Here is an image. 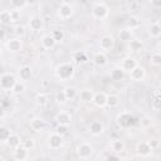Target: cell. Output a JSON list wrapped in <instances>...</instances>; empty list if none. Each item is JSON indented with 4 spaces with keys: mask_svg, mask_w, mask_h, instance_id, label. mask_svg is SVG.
Segmentation results:
<instances>
[{
    "mask_svg": "<svg viewBox=\"0 0 161 161\" xmlns=\"http://www.w3.org/2000/svg\"><path fill=\"white\" fill-rule=\"evenodd\" d=\"M28 26H29V29H30L31 31H40V30H43V28H44V20H43V18H42L40 15L34 14V15H31V16L29 18V20H28Z\"/></svg>",
    "mask_w": 161,
    "mask_h": 161,
    "instance_id": "8",
    "label": "cell"
},
{
    "mask_svg": "<svg viewBox=\"0 0 161 161\" xmlns=\"http://www.w3.org/2000/svg\"><path fill=\"white\" fill-rule=\"evenodd\" d=\"M10 11H11V23H16V21H19L20 18H21L20 10H18V9H13V10H10Z\"/></svg>",
    "mask_w": 161,
    "mask_h": 161,
    "instance_id": "45",
    "label": "cell"
},
{
    "mask_svg": "<svg viewBox=\"0 0 161 161\" xmlns=\"http://www.w3.org/2000/svg\"><path fill=\"white\" fill-rule=\"evenodd\" d=\"M75 152L80 160H88L93 155V146L87 141H82L80 143H78Z\"/></svg>",
    "mask_w": 161,
    "mask_h": 161,
    "instance_id": "4",
    "label": "cell"
},
{
    "mask_svg": "<svg viewBox=\"0 0 161 161\" xmlns=\"http://www.w3.org/2000/svg\"><path fill=\"white\" fill-rule=\"evenodd\" d=\"M153 148L151 147L148 141H140L136 145V153L140 157H148L152 153Z\"/></svg>",
    "mask_w": 161,
    "mask_h": 161,
    "instance_id": "9",
    "label": "cell"
},
{
    "mask_svg": "<svg viewBox=\"0 0 161 161\" xmlns=\"http://www.w3.org/2000/svg\"><path fill=\"white\" fill-rule=\"evenodd\" d=\"M148 34L151 38L153 39H158L161 36V25L158 21H155L150 25V29H148Z\"/></svg>",
    "mask_w": 161,
    "mask_h": 161,
    "instance_id": "27",
    "label": "cell"
},
{
    "mask_svg": "<svg viewBox=\"0 0 161 161\" xmlns=\"http://www.w3.org/2000/svg\"><path fill=\"white\" fill-rule=\"evenodd\" d=\"M117 36H118V39L121 40V42H123V43H130L132 39H133V31H132V29H130V28H123V29H121L119 31H118V34H117Z\"/></svg>",
    "mask_w": 161,
    "mask_h": 161,
    "instance_id": "22",
    "label": "cell"
},
{
    "mask_svg": "<svg viewBox=\"0 0 161 161\" xmlns=\"http://www.w3.org/2000/svg\"><path fill=\"white\" fill-rule=\"evenodd\" d=\"M130 43H131V47H135V49H136V50H138V49H140V47H141L140 42H137V40H133V39H132Z\"/></svg>",
    "mask_w": 161,
    "mask_h": 161,
    "instance_id": "47",
    "label": "cell"
},
{
    "mask_svg": "<svg viewBox=\"0 0 161 161\" xmlns=\"http://www.w3.org/2000/svg\"><path fill=\"white\" fill-rule=\"evenodd\" d=\"M54 99L57 101V103H60V104H63V103H65V102H67V97H65V94H64L63 89H62V91H58V92L55 93Z\"/></svg>",
    "mask_w": 161,
    "mask_h": 161,
    "instance_id": "43",
    "label": "cell"
},
{
    "mask_svg": "<svg viewBox=\"0 0 161 161\" xmlns=\"http://www.w3.org/2000/svg\"><path fill=\"white\" fill-rule=\"evenodd\" d=\"M11 23V11L1 10L0 11V24H10Z\"/></svg>",
    "mask_w": 161,
    "mask_h": 161,
    "instance_id": "34",
    "label": "cell"
},
{
    "mask_svg": "<svg viewBox=\"0 0 161 161\" xmlns=\"http://www.w3.org/2000/svg\"><path fill=\"white\" fill-rule=\"evenodd\" d=\"M54 73H55V77L60 79V82H67L74 77L75 68L72 62H63L55 67Z\"/></svg>",
    "mask_w": 161,
    "mask_h": 161,
    "instance_id": "1",
    "label": "cell"
},
{
    "mask_svg": "<svg viewBox=\"0 0 161 161\" xmlns=\"http://www.w3.org/2000/svg\"><path fill=\"white\" fill-rule=\"evenodd\" d=\"M63 145H64V138H63V136L59 135V133H57L55 131L50 132V135H49V137H48V147H49L50 150L57 151V150L62 148Z\"/></svg>",
    "mask_w": 161,
    "mask_h": 161,
    "instance_id": "7",
    "label": "cell"
},
{
    "mask_svg": "<svg viewBox=\"0 0 161 161\" xmlns=\"http://www.w3.org/2000/svg\"><path fill=\"white\" fill-rule=\"evenodd\" d=\"M11 133V130L4 125H0V143H5L8 137L10 136Z\"/></svg>",
    "mask_w": 161,
    "mask_h": 161,
    "instance_id": "31",
    "label": "cell"
},
{
    "mask_svg": "<svg viewBox=\"0 0 161 161\" xmlns=\"http://www.w3.org/2000/svg\"><path fill=\"white\" fill-rule=\"evenodd\" d=\"M55 1H57V3H59V4H62V3H64L65 0H55Z\"/></svg>",
    "mask_w": 161,
    "mask_h": 161,
    "instance_id": "53",
    "label": "cell"
},
{
    "mask_svg": "<svg viewBox=\"0 0 161 161\" xmlns=\"http://www.w3.org/2000/svg\"><path fill=\"white\" fill-rule=\"evenodd\" d=\"M152 125H153V121H152V118H151L150 116H143V117H141V119H140V127H141L142 130H148Z\"/></svg>",
    "mask_w": 161,
    "mask_h": 161,
    "instance_id": "33",
    "label": "cell"
},
{
    "mask_svg": "<svg viewBox=\"0 0 161 161\" xmlns=\"http://www.w3.org/2000/svg\"><path fill=\"white\" fill-rule=\"evenodd\" d=\"M114 43H116V40L112 35H103L99 39V49L104 53L111 52L114 48Z\"/></svg>",
    "mask_w": 161,
    "mask_h": 161,
    "instance_id": "11",
    "label": "cell"
},
{
    "mask_svg": "<svg viewBox=\"0 0 161 161\" xmlns=\"http://www.w3.org/2000/svg\"><path fill=\"white\" fill-rule=\"evenodd\" d=\"M1 55H3V49L0 48V58H1Z\"/></svg>",
    "mask_w": 161,
    "mask_h": 161,
    "instance_id": "54",
    "label": "cell"
},
{
    "mask_svg": "<svg viewBox=\"0 0 161 161\" xmlns=\"http://www.w3.org/2000/svg\"><path fill=\"white\" fill-rule=\"evenodd\" d=\"M136 122H137V119H136L135 114L131 112H121L116 117V123L121 128H130V127L135 126Z\"/></svg>",
    "mask_w": 161,
    "mask_h": 161,
    "instance_id": "2",
    "label": "cell"
},
{
    "mask_svg": "<svg viewBox=\"0 0 161 161\" xmlns=\"http://www.w3.org/2000/svg\"><path fill=\"white\" fill-rule=\"evenodd\" d=\"M5 38H6V31L3 28H0V40H4Z\"/></svg>",
    "mask_w": 161,
    "mask_h": 161,
    "instance_id": "49",
    "label": "cell"
},
{
    "mask_svg": "<svg viewBox=\"0 0 161 161\" xmlns=\"http://www.w3.org/2000/svg\"><path fill=\"white\" fill-rule=\"evenodd\" d=\"M88 55H87V53L86 52H82V50H79V52H75L74 54H73V62H74V64H78V65H82V64H86L87 62H88Z\"/></svg>",
    "mask_w": 161,
    "mask_h": 161,
    "instance_id": "26",
    "label": "cell"
},
{
    "mask_svg": "<svg viewBox=\"0 0 161 161\" xmlns=\"http://www.w3.org/2000/svg\"><path fill=\"white\" fill-rule=\"evenodd\" d=\"M48 96L45 94V93H43V92H39V93H36L35 94V103L36 104H39V106H45L47 103H48Z\"/></svg>",
    "mask_w": 161,
    "mask_h": 161,
    "instance_id": "35",
    "label": "cell"
},
{
    "mask_svg": "<svg viewBox=\"0 0 161 161\" xmlns=\"http://www.w3.org/2000/svg\"><path fill=\"white\" fill-rule=\"evenodd\" d=\"M18 77H19V80L29 82L31 79V77H33V69H31V67L28 65V64L21 65L18 69Z\"/></svg>",
    "mask_w": 161,
    "mask_h": 161,
    "instance_id": "14",
    "label": "cell"
},
{
    "mask_svg": "<svg viewBox=\"0 0 161 161\" xmlns=\"http://www.w3.org/2000/svg\"><path fill=\"white\" fill-rule=\"evenodd\" d=\"M21 146L24 148H26L28 151H31L35 147V140L34 138H26V140L21 141Z\"/></svg>",
    "mask_w": 161,
    "mask_h": 161,
    "instance_id": "41",
    "label": "cell"
},
{
    "mask_svg": "<svg viewBox=\"0 0 161 161\" xmlns=\"http://www.w3.org/2000/svg\"><path fill=\"white\" fill-rule=\"evenodd\" d=\"M5 48L10 53H18V52H20L23 49V40L20 38H18V36L10 38V39H8L5 42Z\"/></svg>",
    "mask_w": 161,
    "mask_h": 161,
    "instance_id": "10",
    "label": "cell"
},
{
    "mask_svg": "<svg viewBox=\"0 0 161 161\" xmlns=\"http://www.w3.org/2000/svg\"><path fill=\"white\" fill-rule=\"evenodd\" d=\"M24 91H25V82H23V80H16L10 92H11L13 94H20V93H23Z\"/></svg>",
    "mask_w": 161,
    "mask_h": 161,
    "instance_id": "32",
    "label": "cell"
},
{
    "mask_svg": "<svg viewBox=\"0 0 161 161\" xmlns=\"http://www.w3.org/2000/svg\"><path fill=\"white\" fill-rule=\"evenodd\" d=\"M160 99H161L160 98V92L156 91L155 92V96H153V98L151 101V108L153 111H160V104H161V101Z\"/></svg>",
    "mask_w": 161,
    "mask_h": 161,
    "instance_id": "36",
    "label": "cell"
},
{
    "mask_svg": "<svg viewBox=\"0 0 161 161\" xmlns=\"http://www.w3.org/2000/svg\"><path fill=\"white\" fill-rule=\"evenodd\" d=\"M40 44H42V47H43L44 49L49 50V49H53V48L57 45V42H55V39H54L50 34H44V35H42V38H40Z\"/></svg>",
    "mask_w": 161,
    "mask_h": 161,
    "instance_id": "21",
    "label": "cell"
},
{
    "mask_svg": "<svg viewBox=\"0 0 161 161\" xmlns=\"http://www.w3.org/2000/svg\"><path fill=\"white\" fill-rule=\"evenodd\" d=\"M91 14H92V16H93L94 19H97V20H103V19H106V18L108 16L109 9H108V6H107L106 4H103V3H97V4H94V5L92 6Z\"/></svg>",
    "mask_w": 161,
    "mask_h": 161,
    "instance_id": "3",
    "label": "cell"
},
{
    "mask_svg": "<svg viewBox=\"0 0 161 161\" xmlns=\"http://www.w3.org/2000/svg\"><path fill=\"white\" fill-rule=\"evenodd\" d=\"M88 132L92 135V136H101L103 132H104V123L102 121H98V119H94L92 121L89 125H88Z\"/></svg>",
    "mask_w": 161,
    "mask_h": 161,
    "instance_id": "13",
    "label": "cell"
},
{
    "mask_svg": "<svg viewBox=\"0 0 161 161\" xmlns=\"http://www.w3.org/2000/svg\"><path fill=\"white\" fill-rule=\"evenodd\" d=\"M93 94H94V92H93L92 89H89V88H83V89L78 93L79 101L83 102V103H91V102H92V98H93Z\"/></svg>",
    "mask_w": 161,
    "mask_h": 161,
    "instance_id": "25",
    "label": "cell"
},
{
    "mask_svg": "<svg viewBox=\"0 0 161 161\" xmlns=\"http://www.w3.org/2000/svg\"><path fill=\"white\" fill-rule=\"evenodd\" d=\"M121 103V98L117 94H107V102H106V107L109 108H117Z\"/></svg>",
    "mask_w": 161,
    "mask_h": 161,
    "instance_id": "29",
    "label": "cell"
},
{
    "mask_svg": "<svg viewBox=\"0 0 161 161\" xmlns=\"http://www.w3.org/2000/svg\"><path fill=\"white\" fill-rule=\"evenodd\" d=\"M106 102H107V93L104 92H97L93 94L92 98V103L98 107V108H104L106 107Z\"/></svg>",
    "mask_w": 161,
    "mask_h": 161,
    "instance_id": "19",
    "label": "cell"
},
{
    "mask_svg": "<svg viewBox=\"0 0 161 161\" xmlns=\"http://www.w3.org/2000/svg\"><path fill=\"white\" fill-rule=\"evenodd\" d=\"M125 148H126V145H125V142H123L122 140H119V138L113 140V141L111 142V150H112V152H114V153H122V152L125 151Z\"/></svg>",
    "mask_w": 161,
    "mask_h": 161,
    "instance_id": "28",
    "label": "cell"
},
{
    "mask_svg": "<svg viewBox=\"0 0 161 161\" xmlns=\"http://www.w3.org/2000/svg\"><path fill=\"white\" fill-rule=\"evenodd\" d=\"M92 62H93V64L97 65V67H104V65H107V63H108L107 54H106L104 52H102V50H98V52H96V53L93 54Z\"/></svg>",
    "mask_w": 161,
    "mask_h": 161,
    "instance_id": "18",
    "label": "cell"
},
{
    "mask_svg": "<svg viewBox=\"0 0 161 161\" xmlns=\"http://www.w3.org/2000/svg\"><path fill=\"white\" fill-rule=\"evenodd\" d=\"M48 127V123L44 118H40V117H34L30 119V128L34 131V132H42L44 131L45 128Z\"/></svg>",
    "mask_w": 161,
    "mask_h": 161,
    "instance_id": "15",
    "label": "cell"
},
{
    "mask_svg": "<svg viewBox=\"0 0 161 161\" xmlns=\"http://www.w3.org/2000/svg\"><path fill=\"white\" fill-rule=\"evenodd\" d=\"M16 78L10 72H4L0 75V89L1 91H11L13 86L15 84Z\"/></svg>",
    "mask_w": 161,
    "mask_h": 161,
    "instance_id": "6",
    "label": "cell"
},
{
    "mask_svg": "<svg viewBox=\"0 0 161 161\" xmlns=\"http://www.w3.org/2000/svg\"><path fill=\"white\" fill-rule=\"evenodd\" d=\"M54 119H55L57 123L70 126V123H72V121H73V117H72L70 112H68V111H59V112L55 114Z\"/></svg>",
    "mask_w": 161,
    "mask_h": 161,
    "instance_id": "16",
    "label": "cell"
},
{
    "mask_svg": "<svg viewBox=\"0 0 161 161\" xmlns=\"http://www.w3.org/2000/svg\"><path fill=\"white\" fill-rule=\"evenodd\" d=\"M5 145L9 147V148H15V147H18V146H20L21 145V138H20V136L18 135V133H14V132H11L10 133V136L8 137V140H6V142H5Z\"/></svg>",
    "mask_w": 161,
    "mask_h": 161,
    "instance_id": "23",
    "label": "cell"
},
{
    "mask_svg": "<svg viewBox=\"0 0 161 161\" xmlns=\"http://www.w3.org/2000/svg\"><path fill=\"white\" fill-rule=\"evenodd\" d=\"M73 13H74V8L73 5H70L69 3H62L59 4L58 9H57V15L60 20H68L73 16Z\"/></svg>",
    "mask_w": 161,
    "mask_h": 161,
    "instance_id": "5",
    "label": "cell"
},
{
    "mask_svg": "<svg viewBox=\"0 0 161 161\" xmlns=\"http://www.w3.org/2000/svg\"><path fill=\"white\" fill-rule=\"evenodd\" d=\"M138 64V62H137V59L135 58V57H131V55H127V57H125L123 59H122V62H121V68L126 72V73H128L130 70H132L136 65Z\"/></svg>",
    "mask_w": 161,
    "mask_h": 161,
    "instance_id": "17",
    "label": "cell"
},
{
    "mask_svg": "<svg viewBox=\"0 0 161 161\" xmlns=\"http://www.w3.org/2000/svg\"><path fill=\"white\" fill-rule=\"evenodd\" d=\"M150 64L153 67H160L161 65V54L158 52H155L150 57Z\"/></svg>",
    "mask_w": 161,
    "mask_h": 161,
    "instance_id": "38",
    "label": "cell"
},
{
    "mask_svg": "<svg viewBox=\"0 0 161 161\" xmlns=\"http://www.w3.org/2000/svg\"><path fill=\"white\" fill-rule=\"evenodd\" d=\"M150 3H151V5H152L153 8H156V9H158V8L161 6V0H150Z\"/></svg>",
    "mask_w": 161,
    "mask_h": 161,
    "instance_id": "46",
    "label": "cell"
},
{
    "mask_svg": "<svg viewBox=\"0 0 161 161\" xmlns=\"http://www.w3.org/2000/svg\"><path fill=\"white\" fill-rule=\"evenodd\" d=\"M140 25V20L137 19V18H135V16H131L130 19H128V21H127V28H130V29H135V28H137Z\"/></svg>",
    "mask_w": 161,
    "mask_h": 161,
    "instance_id": "44",
    "label": "cell"
},
{
    "mask_svg": "<svg viewBox=\"0 0 161 161\" xmlns=\"http://www.w3.org/2000/svg\"><path fill=\"white\" fill-rule=\"evenodd\" d=\"M5 117V108L3 107V104H0V119H3Z\"/></svg>",
    "mask_w": 161,
    "mask_h": 161,
    "instance_id": "50",
    "label": "cell"
},
{
    "mask_svg": "<svg viewBox=\"0 0 161 161\" xmlns=\"http://www.w3.org/2000/svg\"><path fill=\"white\" fill-rule=\"evenodd\" d=\"M111 79L114 80V82H121L125 79L126 77V72L121 68V67H114L112 70H111Z\"/></svg>",
    "mask_w": 161,
    "mask_h": 161,
    "instance_id": "24",
    "label": "cell"
},
{
    "mask_svg": "<svg viewBox=\"0 0 161 161\" xmlns=\"http://www.w3.org/2000/svg\"><path fill=\"white\" fill-rule=\"evenodd\" d=\"M14 33H15V35L18 36V38H24V35L26 34V28L24 26V25H16L15 28H14Z\"/></svg>",
    "mask_w": 161,
    "mask_h": 161,
    "instance_id": "42",
    "label": "cell"
},
{
    "mask_svg": "<svg viewBox=\"0 0 161 161\" xmlns=\"http://www.w3.org/2000/svg\"><path fill=\"white\" fill-rule=\"evenodd\" d=\"M29 157V151L26 148H24L21 145L13 148V158L16 161H24Z\"/></svg>",
    "mask_w": 161,
    "mask_h": 161,
    "instance_id": "20",
    "label": "cell"
},
{
    "mask_svg": "<svg viewBox=\"0 0 161 161\" xmlns=\"http://www.w3.org/2000/svg\"><path fill=\"white\" fill-rule=\"evenodd\" d=\"M50 35L55 39L57 43H58V42H62V40L64 39V31H63L62 29H54V30H52Z\"/></svg>",
    "mask_w": 161,
    "mask_h": 161,
    "instance_id": "39",
    "label": "cell"
},
{
    "mask_svg": "<svg viewBox=\"0 0 161 161\" xmlns=\"http://www.w3.org/2000/svg\"><path fill=\"white\" fill-rule=\"evenodd\" d=\"M107 158H108V160H118V158H119V156H113V155H109V156H107Z\"/></svg>",
    "mask_w": 161,
    "mask_h": 161,
    "instance_id": "51",
    "label": "cell"
},
{
    "mask_svg": "<svg viewBox=\"0 0 161 161\" xmlns=\"http://www.w3.org/2000/svg\"><path fill=\"white\" fill-rule=\"evenodd\" d=\"M63 92H64V94H65V97H67V101H72V99H74V98L78 96V91H77V88L73 87V86H67V87H64V88H63Z\"/></svg>",
    "mask_w": 161,
    "mask_h": 161,
    "instance_id": "30",
    "label": "cell"
},
{
    "mask_svg": "<svg viewBox=\"0 0 161 161\" xmlns=\"http://www.w3.org/2000/svg\"><path fill=\"white\" fill-rule=\"evenodd\" d=\"M150 142V145H151V147L155 150V148H157L158 147V145H160V142L157 141V140H151V141H148Z\"/></svg>",
    "mask_w": 161,
    "mask_h": 161,
    "instance_id": "48",
    "label": "cell"
},
{
    "mask_svg": "<svg viewBox=\"0 0 161 161\" xmlns=\"http://www.w3.org/2000/svg\"><path fill=\"white\" fill-rule=\"evenodd\" d=\"M128 74H130V78L133 82H142L146 78V69L142 65L137 64L132 70L128 72Z\"/></svg>",
    "mask_w": 161,
    "mask_h": 161,
    "instance_id": "12",
    "label": "cell"
},
{
    "mask_svg": "<svg viewBox=\"0 0 161 161\" xmlns=\"http://www.w3.org/2000/svg\"><path fill=\"white\" fill-rule=\"evenodd\" d=\"M55 132L59 133V135H62V136L64 137V136L68 135V132H69V126H68V125H60V123H57Z\"/></svg>",
    "mask_w": 161,
    "mask_h": 161,
    "instance_id": "40",
    "label": "cell"
},
{
    "mask_svg": "<svg viewBox=\"0 0 161 161\" xmlns=\"http://www.w3.org/2000/svg\"><path fill=\"white\" fill-rule=\"evenodd\" d=\"M3 101H4V94L3 91H0V104H3Z\"/></svg>",
    "mask_w": 161,
    "mask_h": 161,
    "instance_id": "52",
    "label": "cell"
},
{
    "mask_svg": "<svg viewBox=\"0 0 161 161\" xmlns=\"http://www.w3.org/2000/svg\"><path fill=\"white\" fill-rule=\"evenodd\" d=\"M29 0H10V5L13 9H18V10H21L24 9L26 5H28Z\"/></svg>",
    "mask_w": 161,
    "mask_h": 161,
    "instance_id": "37",
    "label": "cell"
}]
</instances>
